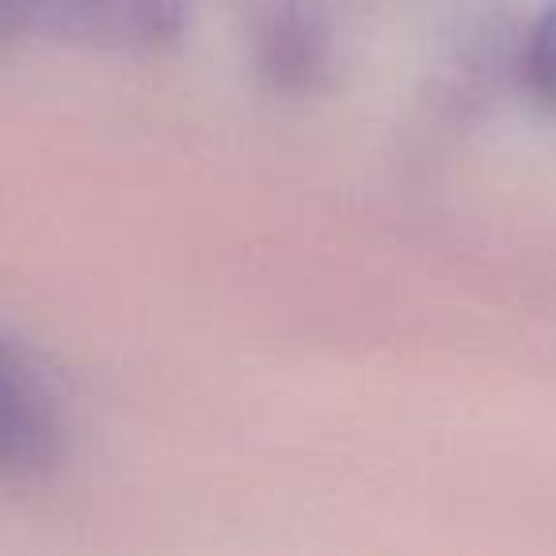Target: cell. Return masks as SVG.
Wrapping results in <instances>:
<instances>
[{
	"instance_id": "cell-3",
	"label": "cell",
	"mask_w": 556,
	"mask_h": 556,
	"mask_svg": "<svg viewBox=\"0 0 556 556\" xmlns=\"http://www.w3.org/2000/svg\"><path fill=\"white\" fill-rule=\"evenodd\" d=\"M530 80L541 96L556 100V0L541 12L538 27H533V39H530Z\"/></svg>"
},
{
	"instance_id": "cell-2",
	"label": "cell",
	"mask_w": 556,
	"mask_h": 556,
	"mask_svg": "<svg viewBox=\"0 0 556 556\" xmlns=\"http://www.w3.org/2000/svg\"><path fill=\"white\" fill-rule=\"evenodd\" d=\"M325 50V31H320L317 16L305 12L302 4L282 9V16H275V31L267 35V70L278 80H305L320 62Z\"/></svg>"
},
{
	"instance_id": "cell-1",
	"label": "cell",
	"mask_w": 556,
	"mask_h": 556,
	"mask_svg": "<svg viewBox=\"0 0 556 556\" xmlns=\"http://www.w3.org/2000/svg\"><path fill=\"white\" fill-rule=\"evenodd\" d=\"M54 401L35 370L0 343V469H35L54 457Z\"/></svg>"
}]
</instances>
